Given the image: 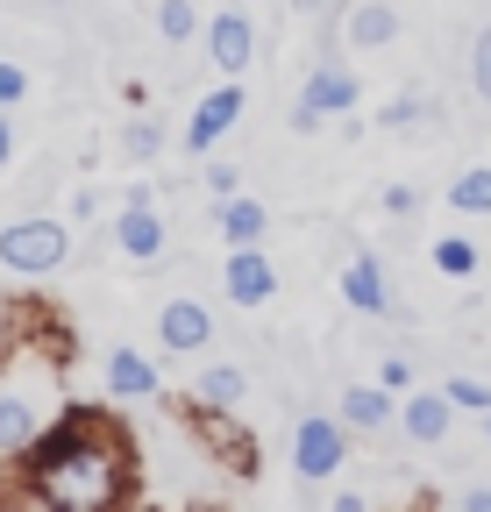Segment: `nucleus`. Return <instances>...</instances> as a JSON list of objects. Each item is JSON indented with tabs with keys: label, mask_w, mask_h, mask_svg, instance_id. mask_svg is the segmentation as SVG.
<instances>
[{
	"label": "nucleus",
	"mask_w": 491,
	"mask_h": 512,
	"mask_svg": "<svg viewBox=\"0 0 491 512\" xmlns=\"http://www.w3.org/2000/svg\"><path fill=\"white\" fill-rule=\"evenodd\" d=\"M22 470H29V498L36 505H65V512H107L129 498L136 456L107 420L93 413H57L29 448H22Z\"/></svg>",
	"instance_id": "obj_1"
},
{
	"label": "nucleus",
	"mask_w": 491,
	"mask_h": 512,
	"mask_svg": "<svg viewBox=\"0 0 491 512\" xmlns=\"http://www.w3.org/2000/svg\"><path fill=\"white\" fill-rule=\"evenodd\" d=\"M65 256H72V228L57 214H29L15 228H0V264H8L15 278H50Z\"/></svg>",
	"instance_id": "obj_2"
},
{
	"label": "nucleus",
	"mask_w": 491,
	"mask_h": 512,
	"mask_svg": "<svg viewBox=\"0 0 491 512\" xmlns=\"http://www.w3.org/2000/svg\"><path fill=\"white\" fill-rule=\"evenodd\" d=\"M342 463H349V420L342 413H299V427H292V470L306 484H328Z\"/></svg>",
	"instance_id": "obj_3"
},
{
	"label": "nucleus",
	"mask_w": 491,
	"mask_h": 512,
	"mask_svg": "<svg viewBox=\"0 0 491 512\" xmlns=\"http://www.w3.org/2000/svg\"><path fill=\"white\" fill-rule=\"evenodd\" d=\"M356 72L349 64H314V72H306V86H299V100H292V128L299 136H314L321 121H335V114H349L356 107Z\"/></svg>",
	"instance_id": "obj_4"
},
{
	"label": "nucleus",
	"mask_w": 491,
	"mask_h": 512,
	"mask_svg": "<svg viewBox=\"0 0 491 512\" xmlns=\"http://www.w3.org/2000/svg\"><path fill=\"white\" fill-rule=\"evenodd\" d=\"M50 420H57V406H43L36 384H0V456H22Z\"/></svg>",
	"instance_id": "obj_5"
},
{
	"label": "nucleus",
	"mask_w": 491,
	"mask_h": 512,
	"mask_svg": "<svg viewBox=\"0 0 491 512\" xmlns=\"http://www.w3.org/2000/svg\"><path fill=\"white\" fill-rule=\"evenodd\" d=\"M221 292L235 306H264L278 292V264H271L257 242H242V249H228V264H221Z\"/></svg>",
	"instance_id": "obj_6"
},
{
	"label": "nucleus",
	"mask_w": 491,
	"mask_h": 512,
	"mask_svg": "<svg viewBox=\"0 0 491 512\" xmlns=\"http://www.w3.org/2000/svg\"><path fill=\"white\" fill-rule=\"evenodd\" d=\"M157 342H164L171 356H200V349L214 342V313H207L200 299H164V306H157Z\"/></svg>",
	"instance_id": "obj_7"
},
{
	"label": "nucleus",
	"mask_w": 491,
	"mask_h": 512,
	"mask_svg": "<svg viewBox=\"0 0 491 512\" xmlns=\"http://www.w3.org/2000/svg\"><path fill=\"white\" fill-rule=\"evenodd\" d=\"M207 50H214V64H221V79H242V72H250V57H257L250 15H242V8H221V15L207 22Z\"/></svg>",
	"instance_id": "obj_8"
},
{
	"label": "nucleus",
	"mask_w": 491,
	"mask_h": 512,
	"mask_svg": "<svg viewBox=\"0 0 491 512\" xmlns=\"http://www.w3.org/2000/svg\"><path fill=\"white\" fill-rule=\"evenodd\" d=\"M235 121H242V86L228 79V86H214V93L193 107V121H186V150H200V157H207Z\"/></svg>",
	"instance_id": "obj_9"
},
{
	"label": "nucleus",
	"mask_w": 491,
	"mask_h": 512,
	"mask_svg": "<svg viewBox=\"0 0 491 512\" xmlns=\"http://www.w3.org/2000/svg\"><path fill=\"white\" fill-rule=\"evenodd\" d=\"M114 249L136 256V264H150V256H164V214L150 200H129L114 214Z\"/></svg>",
	"instance_id": "obj_10"
},
{
	"label": "nucleus",
	"mask_w": 491,
	"mask_h": 512,
	"mask_svg": "<svg viewBox=\"0 0 491 512\" xmlns=\"http://www.w3.org/2000/svg\"><path fill=\"white\" fill-rule=\"evenodd\" d=\"M399 427H406V441H420V448L449 441V427H456L449 392H406V399H399Z\"/></svg>",
	"instance_id": "obj_11"
},
{
	"label": "nucleus",
	"mask_w": 491,
	"mask_h": 512,
	"mask_svg": "<svg viewBox=\"0 0 491 512\" xmlns=\"http://www.w3.org/2000/svg\"><path fill=\"white\" fill-rule=\"evenodd\" d=\"M335 413L349 420V434H385V427L399 420V406H392V384H349V392L335 399Z\"/></svg>",
	"instance_id": "obj_12"
},
{
	"label": "nucleus",
	"mask_w": 491,
	"mask_h": 512,
	"mask_svg": "<svg viewBox=\"0 0 491 512\" xmlns=\"http://www.w3.org/2000/svg\"><path fill=\"white\" fill-rule=\"evenodd\" d=\"M107 392L114 399H157L164 392V377H157V363L143 356V349H107Z\"/></svg>",
	"instance_id": "obj_13"
},
{
	"label": "nucleus",
	"mask_w": 491,
	"mask_h": 512,
	"mask_svg": "<svg viewBox=\"0 0 491 512\" xmlns=\"http://www.w3.org/2000/svg\"><path fill=\"white\" fill-rule=\"evenodd\" d=\"M342 299H349L356 313H392V285H385V264H378V256H349Z\"/></svg>",
	"instance_id": "obj_14"
},
{
	"label": "nucleus",
	"mask_w": 491,
	"mask_h": 512,
	"mask_svg": "<svg viewBox=\"0 0 491 512\" xmlns=\"http://www.w3.org/2000/svg\"><path fill=\"white\" fill-rule=\"evenodd\" d=\"M214 207H221V242H228V249L271 235V207H264V200H242V192H228V200H214Z\"/></svg>",
	"instance_id": "obj_15"
},
{
	"label": "nucleus",
	"mask_w": 491,
	"mask_h": 512,
	"mask_svg": "<svg viewBox=\"0 0 491 512\" xmlns=\"http://www.w3.org/2000/svg\"><path fill=\"white\" fill-rule=\"evenodd\" d=\"M399 36V8H392V0H356V8H349V43L356 50H385Z\"/></svg>",
	"instance_id": "obj_16"
},
{
	"label": "nucleus",
	"mask_w": 491,
	"mask_h": 512,
	"mask_svg": "<svg viewBox=\"0 0 491 512\" xmlns=\"http://www.w3.org/2000/svg\"><path fill=\"white\" fill-rule=\"evenodd\" d=\"M449 207H456V214L491 221V164H470V171H456V178H449Z\"/></svg>",
	"instance_id": "obj_17"
},
{
	"label": "nucleus",
	"mask_w": 491,
	"mask_h": 512,
	"mask_svg": "<svg viewBox=\"0 0 491 512\" xmlns=\"http://www.w3.org/2000/svg\"><path fill=\"white\" fill-rule=\"evenodd\" d=\"M242 392H250V377H242L235 363H214V370H200V406H242Z\"/></svg>",
	"instance_id": "obj_18"
},
{
	"label": "nucleus",
	"mask_w": 491,
	"mask_h": 512,
	"mask_svg": "<svg viewBox=\"0 0 491 512\" xmlns=\"http://www.w3.org/2000/svg\"><path fill=\"white\" fill-rule=\"evenodd\" d=\"M435 271L442 278H470L477 271V242L470 235H435Z\"/></svg>",
	"instance_id": "obj_19"
},
{
	"label": "nucleus",
	"mask_w": 491,
	"mask_h": 512,
	"mask_svg": "<svg viewBox=\"0 0 491 512\" xmlns=\"http://www.w3.org/2000/svg\"><path fill=\"white\" fill-rule=\"evenodd\" d=\"M442 392H449V406H456V413H477V420L491 413V384H484V377H449Z\"/></svg>",
	"instance_id": "obj_20"
},
{
	"label": "nucleus",
	"mask_w": 491,
	"mask_h": 512,
	"mask_svg": "<svg viewBox=\"0 0 491 512\" xmlns=\"http://www.w3.org/2000/svg\"><path fill=\"white\" fill-rule=\"evenodd\" d=\"M157 29H164V43H186V36L200 29V15H193V0H164V8H157Z\"/></svg>",
	"instance_id": "obj_21"
},
{
	"label": "nucleus",
	"mask_w": 491,
	"mask_h": 512,
	"mask_svg": "<svg viewBox=\"0 0 491 512\" xmlns=\"http://www.w3.org/2000/svg\"><path fill=\"white\" fill-rule=\"evenodd\" d=\"M470 93L477 100H491V22L477 29V43H470Z\"/></svg>",
	"instance_id": "obj_22"
},
{
	"label": "nucleus",
	"mask_w": 491,
	"mask_h": 512,
	"mask_svg": "<svg viewBox=\"0 0 491 512\" xmlns=\"http://www.w3.org/2000/svg\"><path fill=\"white\" fill-rule=\"evenodd\" d=\"M427 114H435V100H420V93H399V100H385V128H413V121H427Z\"/></svg>",
	"instance_id": "obj_23"
},
{
	"label": "nucleus",
	"mask_w": 491,
	"mask_h": 512,
	"mask_svg": "<svg viewBox=\"0 0 491 512\" xmlns=\"http://www.w3.org/2000/svg\"><path fill=\"white\" fill-rule=\"evenodd\" d=\"M121 150H129V157H157V150H164V136H157L150 121H129V128H121Z\"/></svg>",
	"instance_id": "obj_24"
},
{
	"label": "nucleus",
	"mask_w": 491,
	"mask_h": 512,
	"mask_svg": "<svg viewBox=\"0 0 491 512\" xmlns=\"http://www.w3.org/2000/svg\"><path fill=\"white\" fill-rule=\"evenodd\" d=\"M29 93V72H22V64H0V107H15Z\"/></svg>",
	"instance_id": "obj_25"
},
{
	"label": "nucleus",
	"mask_w": 491,
	"mask_h": 512,
	"mask_svg": "<svg viewBox=\"0 0 491 512\" xmlns=\"http://www.w3.org/2000/svg\"><path fill=\"white\" fill-rule=\"evenodd\" d=\"M207 192H214V200H228V192H242V171H235V164H207Z\"/></svg>",
	"instance_id": "obj_26"
},
{
	"label": "nucleus",
	"mask_w": 491,
	"mask_h": 512,
	"mask_svg": "<svg viewBox=\"0 0 491 512\" xmlns=\"http://www.w3.org/2000/svg\"><path fill=\"white\" fill-rule=\"evenodd\" d=\"M378 384H392V392H413V363H406V356H385Z\"/></svg>",
	"instance_id": "obj_27"
},
{
	"label": "nucleus",
	"mask_w": 491,
	"mask_h": 512,
	"mask_svg": "<svg viewBox=\"0 0 491 512\" xmlns=\"http://www.w3.org/2000/svg\"><path fill=\"white\" fill-rule=\"evenodd\" d=\"M413 207H420L413 185H385V214H413Z\"/></svg>",
	"instance_id": "obj_28"
},
{
	"label": "nucleus",
	"mask_w": 491,
	"mask_h": 512,
	"mask_svg": "<svg viewBox=\"0 0 491 512\" xmlns=\"http://www.w3.org/2000/svg\"><path fill=\"white\" fill-rule=\"evenodd\" d=\"M463 505H470V512H491V484H470V491H463Z\"/></svg>",
	"instance_id": "obj_29"
},
{
	"label": "nucleus",
	"mask_w": 491,
	"mask_h": 512,
	"mask_svg": "<svg viewBox=\"0 0 491 512\" xmlns=\"http://www.w3.org/2000/svg\"><path fill=\"white\" fill-rule=\"evenodd\" d=\"M8 157H15V121L0 114V164H8Z\"/></svg>",
	"instance_id": "obj_30"
},
{
	"label": "nucleus",
	"mask_w": 491,
	"mask_h": 512,
	"mask_svg": "<svg viewBox=\"0 0 491 512\" xmlns=\"http://www.w3.org/2000/svg\"><path fill=\"white\" fill-rule=\"evenodd\" d=\"M484 441H491V413H484Z\"/></svg>",
	"instance_id": "obj_31"
}]
</instances>
